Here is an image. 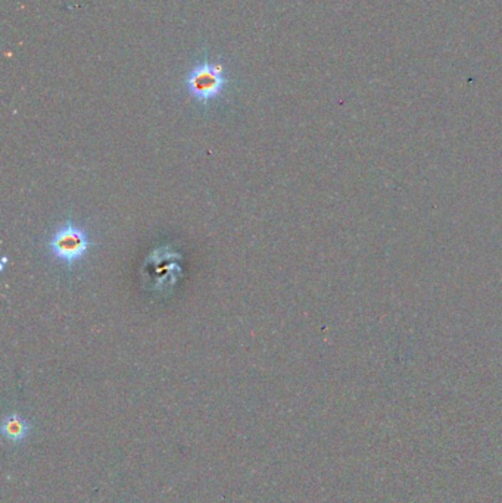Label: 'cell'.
<instances>
[{"mask_svg":"<svg viewBox=\"0 0 502 503\" xmlns=\"http://www.w3.org/2000/svg\"><path fill=\"white\" fill-rule=\"evenodd\" d=\"M92 248L89 233L74 221L59 226L51 235L48 249L51 255L70 270L85 258Z\"/></svg>","mask_w":502,"mask_h":503,"instance_id":"2","label":"cell"},{"mask_svg":"<svg viewBox=\"0 0 502 503\" xmlns=\"http://www.w3.org/2000/svg\"><path fill=\"white\" fill-rule=\"evenodd\" d=\"M229 85V78L221 62L204 60L196 63L184 77V89L198 103L208 105L221 97Z\"/></svg>","mask_w":502,"mask_h":503,"instance_id":"1","label":"cell"},{"mask_svg":"<svg viewBox=\"0 0 502 503\" xmlns=\"http://www.w3.org/2000/svg\"><path fill=\"white\" fill-rule=\"evenodd\" d=\"M30 431H31L30 423L24 417H21L19 413L11 412L4 417L2 433L9 443L18 445L21 442H24L28 437Z\"/></svg>","mask_w":502,"mask_h":503,"instance_id":"3","label":"cell"}]
</instances>
